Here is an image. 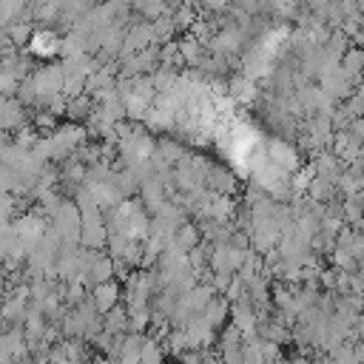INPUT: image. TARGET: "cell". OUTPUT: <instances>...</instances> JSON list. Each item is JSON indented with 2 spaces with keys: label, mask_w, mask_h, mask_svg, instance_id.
I'll use <instances>...</instances> for the list:
<instances>
[{
  "label": "cell",
  "mask_w": 364,
  "mask_h": 364,
  "mask_svg": "<svg viewBox=\"0 0 364 364\" xmlns=\"http://www.w3.org/2000/svg\"><path fill=\"white\" fill-rule=\"evenodd\" d=\"M51 228L57 230V236H60L63 245H80L82 219H80V210L74 208V202L63 199V205L51 213Z\"/></svg>",
  "instance_id": "1"
},
{
  "label": "cell",
  "mask_w": 364,
  "mask_h": 364,
  "mask_svg": "<svg viewBox=\"0 0 364 364\" xmlns=\"http://www.w3.org/2000/svg\"><path fill=\"white\" fill-rule=\"evenodd\" d=\"M60 46H63V37L51 28H40L34 34H28V51L31 57H40V60H51L60 54Z\"/></svg>",
  "instance_id": "2"
},
{
  "label": "cell",
  "mask_w": 364,
  "mask_h": 364,
  "mask_svg": "<svg viewBox=\"0 0 364 364\" xmlns=\"http://www.w3.org/2000/svg\"><path fill=\"white\" fill-rule=\"evenodd\" d=\"M228 316H230V324L242 333V338L256 336V313H253V304H250L247 299L233 301L230 310H228Z\"/></svg>",
  "instance_id": "3"
},
{
  "label": "cell",
  "mask_w": 364,
  "mask_h": 364,
  "mask_svg": "<svg viewBox=\"0 0 364 364\" xmlns=\"http://www.w3.org/2000/svg\"><path fill=\"white\" fill-rule=\"evenodd\" d=\"M119 296H122V287L114 279L111 282H102V284H94L91 293H88V299H91V304H94V310L100 316H105L114 304H119Z\"/></svg>",
  "instance_id": "4"
},
{
  "label": "cell",
  "mask_w": 364,
  "mask_h": 364,
  "mask_svg": "<svg viewBox=\"0 0 364 364\" xmlns=\"http://www.w3.org/2000/svg\"><path fill=\"white\" fill-rule=\"evenodd\" d=\"M11 230H14V236H17L20 242H26L28 247H34L37 239L43 236V230H46V219H43L40 213H26V216H20V219L11 225Z\"/></svg>",
  "instance_id": "5"
},
{
  "label": "cell",
  "mask_w": 364,
  "mask_h": 364,
  "mask_svg": "<svg viewBox=\"0 0 364 364\" xmlns=\"http://www.w3.org/2000/svg\"><path fill=\"white\" fill-rule=\"evenodd\" d=\"M105 242H108V228L102 225V219L82 222V228H80V245L85 250H100Z\"/></svg>",
  "instance_id": "6"
},
{
  "label": "cell",
  "mask_w": 364,
  "mask_h": 364,
  "mask_svg": "<svg viewBox=\"0 0 364 364\" xmlns=\"http://www.w3.org/2000/svg\"><path fill=\"white\" fill-rule=\"evenodd\" d=\"M205 185H210V191L219 193V196H230L236 191V176L230 171H225V168H208Z\"/></svg>",
  "instance_id": "7"
},
{
  "label": "cell",
  "mask_w": 364,
  "mask_h": 364,
  "mask_svg": "<svg viewBox=\"0 0 364 364\" xmlns=\"http://www.w3.org/2000/svg\"><path fill=\"white\" fill-rule=\"evenodd\" d=\"M228 310H230V304H228L222 296H213V299L205 304L202 316H205V321H208L213 330H219V327L228 321Z\"/></svg>",
  "instance_id": "8"
},
{
  "label": "cell",
  "mask_w": 364,
  "mask_h": 364,
  "mask_svg": "<svg viewBox=\"0 0 364 364\" xmlns=\"http://www.w3.org/2000/svg\"><path fill=\"white\" fill-rule=\"evenodd\" d=\"M26 307H28V299H20V296H9L0 307V318L9 321V324H23L26 318Z\"/></svg>",
  "instance_id": "9"
},
{
  "label": "cell",
  "mask_w": 364,
  "mask_h": 364,
  "mask_svg": "<svg viewBox=\"0 0 364 364\" xmlns=\"http://www.w3.org/2000/svg\"><path fill=\"white\" fill-rule=\"evenodd\" d=\"M236 213V202L230 199V196H213V202H210V208H208V216L216 222V225H225V222H230V216Z\"/></svg>",
  "instance_id": "10"
},
{
  "label": "cell",
  "mask_w": 364,
  "mask_h": 364,
  "mask_svg": "<svg viewBox=\"0 0 364 364\" xmlns=\"http://www.w3.org/2000/svg\"><path fill=\"white\" fill-rule=\"evenodd\" d=\"M125 324H128V310H125L122 304H114V307L102 316V330L111 333V336L125 333Z\"/></svg>",
  "instance_id": "11"
},
{
  "label": "cell",
  "mask_w": 364,
  "mask_h": 364,
  "mask_svg": "<svg viewBox=\"0 0 364 364\" xmlns=\"http://www.w3.org/2000/svg\"><path fill=\"white\" fill-rule=\"evenodd\" d=\"M165 353L159 347L156 338H142V347H139V364H162Z\"/></svg>",
  "instance_id": "12"
},
{
  "label": "cell",
  "mask_w": 364,
  "mask_h": 364,
  "mask_svg": "<svg viewBox=\"0 0 364 364\" xmlns=\"http://www.w3.org/2000/svg\"><path fill=\"white\" fill-rule=\"evenodd\" d=\"M173 242L188 253V250H193V247L199 245V230H196L193 225H179L176 233H173Z\"/></svg>",
  "instance_id": "13"
},
{
  "label": "cell",
  "mask_w": 364,
  "mask_h": 364,
  "mask_svg": "<svg viewBox=\"0 0 364 364\" xmlns=\"http://www.w3.org/2000/svg\"><path fill=\"white\" fill-rule=\"evenodd\" d=\"M134 9H136L142 17L156 20V17H162V14L168 11V3H165V0H134Z\"/></svg>",
  "instance_id": "14"
},
{
  "label": "cell",
  "mask_w": 364,
  "mask_h": 364,
  "mask_svg": "<svg viewBox=\"0 0 364 364\" xmlns=\"http://www.w3.org/2000/svg\"><path fill=\"white\" fill-rule=\"evenodd\" d=\"M230 91H233V97L242 100V102H250V100L256 97V85H253L250 77H236V80L230 82Z\"/></svg>",
  "instance_id": "15"
},
{
  "label": "cell",
  "mask_w": 364,
  "mask_h": 364,
  "mask_svg": "<svg viewBox=\"0 0 364 364\" xmlns=\"http://www.w3.org/2000/svg\"><path fill=\"white\" fill-rule=\"evenodd\" d=\"M63 114H68V119H82V117H88L91 114V102H88V97H74V100H65V111Z\"/></svg>",
  "instance_id": "16"
},
{
  "label": "cell",
  "mask_w": 364,
  "mask_h": 364,
  "mask_svg": "<svg viewBox=\"0 0 364 364\" xmlns=\"http://www.w3.org/2000/svg\"><path fill=\"white\" fill-rule=\"evenodd\" d=\"M208 11H213V14H225L230 6H233V0H199Z\"/></svg>",
  "instance_id": "17"
},
{
  "label": "cell",
  "mask_w": 364,
  "mask_h": 364,
  "mask_svg": "<svg viewBox=\"0 0 364 364\" xmlns=\"http://www.w3.org/2000/svg\"><path fill=\"white\" fill-rule=\"evenodd\" d=\"M34 125H37V128H54V114L40 111V114L34 117Z\"/></svg>",
  "instance_id": "18"
},
{
  "label": "cell",
  "mask_w": 364,
  "mask_h": 364,
  "mask_svg": "<svg viewBox=\"0 0 364 364\" xmlns=\"http://www.w3.org/2000/svg\"><path fill=\"white\" fill-rule=\"evenodd\" d=\"M14 364H34L31 358H23V361H14Z\"/></svg>",
  "instance_id": "19"
}]
</instances>
